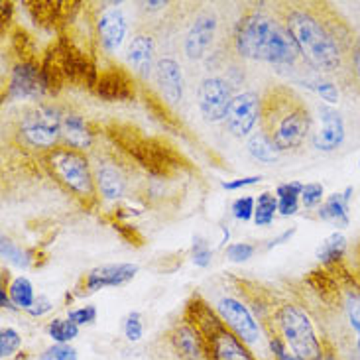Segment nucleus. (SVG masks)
Listing matches in <instances>:
<instances>
[{
    "instance_id": "nucleus-32",
    "label": "nucleus",
    "mask_w": 360,
    "mask_h": 360,
    "mask_svg": "<svg viewBox=\"0 0 360 360\" xmlns=\"http://www.w3.org/2000/svg\"><path fill=\"white\" fill-rule=\"evenodd\" d=\"M2 256L8 262L14 264V266H18V268H28L30 266L28 254L24 252L20 246H16L12 240H8V238H2Z\"/></svg>"
},
{
    "instance_id": "nucleus-41",
    "label": "nucleus",
    "mask_w": 360,
    "mask_h": 360,
    "mask_svg": "<svg viewBox=\"0 0 360 360\" xmlns=\"http://www.w3.org/2000/svg\"><path fill=\"white\" fill-rule=\"evenodd\" d=\"M51 307H53V305H51V302H49L46 295H38L34 305L28 309V313L32 317H41V315H46L48 311H51Z\"/></svg>"
},
{
    "instance_id": "nucleus-43",
    "label": "nucleus",
    "mask_w": 360,
    "mask_h": 360,
    "mask_svg": "<svg viewBox=\"0 0 360 360\" xmlns=\"http://www.w3.org/2000/svg\"><path fill=\"white\" fill-rule=\"evenodd\" d=\"M352 73H354L356 85H359L360 89V46L354 49V53H352Z\"/></svg>"
},
{
    "instance_id": "nucleus-25",
    "label": "nucleus",
    "mask_w": 360,
    "mask_h": 360,
    "mask_svg": "<svg viewBox=\"0 0 360 360\" xmlns=\"http://www.w3.org/2000/svg\"><path fill=\"white\" fill-rule=\"evenodd\" d=\"M345 252H347V236L341 233H333L319 244L315 258L321 264H331L341 260Z\"/></svg>"
},
{
    "instance_id": "nucleus-10",
    "label": "nucleus",
    "mask_w": 360,
    "mask_h": 360,
    "mask_svg": "<svg viewBox=\"0 0 360 360\" xmlns=\"http://www.w3.org/2000/svg\"><path fill=\"white\" fill-rule=\"evenodd\" d=\"M217 313L221 321L229 327V331H233L244 345L250 347L260 339V325L254 319L250 309L236 297H221L217 303Z\"/></svg>"
},
{
    "instance_id": "nucleus-7",
    "label": "nucleus",
    "mask_w": 360,
    "mask_h": 360,
    "mask_svg": "<svg viewBox=\"0 0 360 360\" xmlns=\"http://www.w3.org/2000/svg\"><path fill=\"white\" fill-rule=\"evenodd\" d=\"M199 333L207 341L205 349L211 360H256L248 351V345H244L233 331H229L221 317H214L213 313L207 317V325L201 327Z\"/></svg>"
},
{
    "instance_id": "nucleus-4",
    "label": "nucleus",
    "mask_w": 360,
    "mask_h": 360,
    "mask_svg": "<svg viewBox=\"0 0 360 360\" xmlns=\"http://www.w3.org/2000/svg\"><path fill=\"white\" fill-rule=\"evenodd\" d=\"M278 327L282 333V341L288 349L302 360H315L321 356V342L313 327L309 315L295 303H285L276 315Z\"/></svg>"
},
{
    "instance_id": "nucleus-14",
    "label": "nucleus",
    "mask_w": 360,
    "mask_h": 360,
    "mask_svg": "<svg viewBox=\"0 0 360 360\" xmlns=\"http://www.w3.org/2000/svg\"><path fill=\"white\" fill-rule=\"evenodd\" d=\"M136 264H105V266L93 268L87 274L85 288H87V292H98V290H105V288H118V285L132 282L136 278Z\"/></svg>"
},
{
    "instance_id": "nucleus-37",
    "label": "nucleus",
    "mask_w": 360,
    "mask_h": 360,
    "mask_svg": "<svg viewBox=\"0 0 360 360\" xmlns=\"http://www.w3.org/2000/svg\"><path fill=\"white\" fill-rule=\"evenodd\" d=\"M68 317L75 323V325H79V327L91 325V323L97 321V307H95V305H85V307H79V309L69 311Z\"/></svg>"
},
{
    "instance_id": "nucleus-11",
    "label": "nucleus",
    "mask_w": 360,
    "mask_h": 360,
    "mask_svg": "<svg viewBox=\"0 0 360 360\" xmlns=\"http://www.w3.org/2000/svg\"><path fill=\"white\" fill-rule=\"evenodd\" d=\"M217 36V18L211 12L199 14L191 22L184 38V51L191 61H199L207 56L209 48L213 46V39Z\"/></svg>"
},
{
    "instance_id": "nucleus-36",
    "label": "nucleus",
    "mask_w": 360,
    "mask_h": 360,
    "mask_svg": "<svg viewBox=\"0 0 360 360\" xmlns=\"http://www.w3.org/2000/svg\"><path fill=\"white\" fill-rule=\"evenodd\" d=\"M345 311L349 317L351 327L356 333H360V293H349L345 300Z\"/></svg>"
},
{
    "instance_id": "nucleus-16",
    "label": "nucleus",
    "mask_w": 360,
    "mask_h": 360,
    "mask_svg": "<svg viewBox=\"0 0 360 360\" xmlns=\"http://www.w3.org/2000/svg\"><path fill=\"white\" fill-rule=\"evenodd\" d=\"M97 32L103 49L108 51V53H117L118 49L122 48L124 39H127L128 24L124 12L117 8V6L105 10L101 14V18H98Z\"/></svg>"
},
{
    "instance_id": "nucleus-8",
    "label": "nucleus",
    "mask_w": 360,
    "mask_h": 360,
    "mask_svg": "<svg viewBox=\"0 0 360 360\" xmlns=\"http://www.w3.org/2000/svg\"><path fill=\"white\" fill-rule=\"evenodd\" d=\"M233 87L221 75H209L199 83L197 89V105L207 122H221L233 103Z\"/></svg>"
},
{
    "instance_id": "nucleus-22",
    "label": "nucleus",
    "mask_w": 360,
    "mask_h": 360,
    "mask_svg": "<svg viewBox=\"0 0 360 360\" xmlns=\"http://www.w3.org/2000/svg\"><path fill=\"white\" fill-rule=\"evenodd\" d=\"M246 150L256 162H262V164H274V162H278V158L282 154L280 148L276 146V142L264 132L262 128L248 138Z\"/></svg>"
},
{
    "instance_id": "nucleus-3",
    "label": "nucleus",
    "mask_w": 360,
    "mask_h": 360,
    "mask_svg": "<svg viewBox=\"0 0 360 360\" xmlns=\"http://www.w3.org/2000/svg\"><path fill=\"white\" fill-rule=\"evenodd\" d=\"M295 46L313 69L319 73H337L342 68V49L339 39L315 14L303 8H290L283 18Z\"/></svg>"
},
{
    "instance_id": "nucleus-33",
    "label": "nucleus",
    "mask_w": 360,
    "mask_h": 360,
    "mask_svg": "<svg viewBox=\"0 0 360 360\" xmlns=\"http://www.w3.org/2000/svg\"><path fill=\"white\" fill-rule=\"evenodd\" d=\"M124 337L128 342H140L144 337V323L142 315L138 311L128 313L127 321H124Z\"/></svg>"
},
{
    "instance_id": "nucleus-20",
    "label": "nucleus",
    "mask_w": 360,
    "mask_h": 360,
    "mask_svg": "<svg viewBox=\"0 0 360 360\" xmlns=\"http://www.w3.org/2000/svg\"><path fill=\"white\" fill-rule=\"evenodd\" d=\"M95 185H97L98 193L103 195L107 201L120 199L124 195V189H127L124 176L112 164H98L97 172H95Z\"/></svg>"
},
{
    "instance_id": "nucleus-26",
    "label": "nucleus",
    "mask_w": 360,
    "mask_h": 360,
    "mask_svg": "<svg viewBox=\"0 0 360 360\" xmlns=\"http://www.w3.org/2000/svg\"><path fill=\"white\" fill-rule=\"evenodd\" d=\"M278 213V197L270 191H264L256 199V209H254V224L256 226H270Z\"/></svg>"
},
{
    "instance_id": "nucleus-44",
    "label": "nucleus",
    "mask_w": 360,
    "mask_h": 360,
    "mask_svg": "<svg viewBox=\"0 0 360 360\" xmlns=\"http://www.w3.org/2000/svg\"><path fill=\"white\" fill-rule=\"evenodd\" d=\"M0 302H2V307H4V309H6V307H8V309H14V305H10V303H12V300H10V297H6V292H4V290L0 292Z\"/></svg>"
},
{
    "instance_id": "nucleus-19",
    "label": "nucleus",
    "mask_w": 360,
    "mask_h": 360,
    "mask_svg": "<svg viewBox=\"0 0 360 360\" xmlns=\"http://www.w3.org/2000/svg\"><path fill=\"white\" fill-rule=\"evenodd\" d=\"M61 138L71 150L85 152L93 144V134L89 130L85 118L75 112H69L63 117V128H61Z\"/></svg>"
},
{
    "instance_id": "nucleus-30",
    "label": "nucleus",
    "mask_w": 360,
    "mask_h": 360,
    "mask_svg": "<svg viewBox=\"0 0 360 360\" xmlns=\"http://www.w3.org/2000/svg\"><path fill=\"white\" fill-rule=\"evenodd\" d=\"M254 209H256V199H252L250 195H244V197L234 199L233 207H231V213H233L236 221L248 223V221L254 219Z\"/></svg>"
},
{
    "instance_id": "nucleus-9",
    "label": "nucleus",
    "mask_w": 360,
    "mask_h": 360,
    "mask_svg": "<svg viewBox=\"0 0 360 360\" xmlns=\"http://www.w3.org/2000/svg\"><path fill=\"white\" fill-rule=\"evenodd\" d=\"M262 120V98L254 91H243L234 95L231 108L226 112V130L236 138H250L256 124Z\"/></svg>"
},
{
    "instance_id": "nucleus-1",
    "label": "nucleus",
    "mask_w": 360,
    "mask_h": 360,
    "mask_svg": "<svg viewBox=\"0 0 360 360\" xmlns=\"http://www.w3.org/2000/svg\"><path fill=\"white\" fill-rule=\"evenodd\" d=\"M234 48L243 58L270 65H293L300 58V49L285 24L260 10L248 12L236 24Z\"/></svg>"
},
{
    "instance_id": "nucleus-18",
    "label": "nucleus",
    "mask_w": 360,
    "mask_h": 360,
    "mask_svg": "<svg viewBox=\"0 0 360 360\" xmlns=\"http://www.w3.org/2000/svg\"><path fill=\"white\" fill-rule=\"evenodd\" d=\"M352 193H354V189L351 185L345 191L331 193L317 209V217L325 223L337 226V229H347L351 224V211L349 209H351Z\"/></svg>"
},
{
    "instance_id": "nucleus-21",
    "label": "nucleus",
    "mask_w": 360,
    "mask_h": 360,
    "mask_svg": "<svg viewBox=\"0 0 360 360\" xmlns=\"http://www.w3.org/2000/svg\"><path fill=\"white\" fill-rule=\"evenodd\" d=\"M174 347L184 360H201L207 352L201 333L199 329H193L191 325L177 327V331L174 333Z\"/></svg>"
},
{
    "instance_id": "nucleus-15",
    "label": "nucleus",
    "mask_w": 360,
    "mask_h": 360,
    "mask_svg": "<svg viewBox=\"0 0 360 360\" xmlns=\"http://www.w3.org/2000/svg\"><path fill=\"white\" fill-rule=\"evenodd\" d=\"M44 79L39 69L34 63H20L14 68L8 83V98L12 101H26L38 98L44 93Z\"/></svg>"
},
{
    "instance_id": "nucleus-35",
    "label": "nucleus",
    "mask_w": 360,
    "mask_h": 360,
    "mask_svg": "<svg viewBox=\"0 0 360 360\" xmlns=\"http://www.w3.org/2000/svg\"><path fill=\"white\" fill-rule=\"evenodd\" d=\"M256 252V246L248 243H234L226 248V258L234 264L248 262Z\"/></svg>"
},
{
    "instance_id": "nucleus-24",
    "label": "nucleus",
    "mask_w": 360,
    "mask_h": 360,
    "mask_svg": "<svg viewBox=\"0 0 360 360\" xmlns=\"http://www.w3.org/2000/svg\"><path fill=\"white\" fill-rule=\"evenodd\" d=\"M8 295L16 309H24L28 311L30 307L36 302V293H34V285L26 276H16L8 285Z\"/></svg>"
},
{
    "instance_id": "nucleus-23",
    "label": "nucleus",
    "mask_w": 360,
    "mask_h": 360,
    "mask_svg": "<svg viewBox=\"0 0 360 360\" xmlns=\"http://www.w3.org/2000/svg\"><path fill=\"white\" fill-rule=\"evenodd\" d=\"M302 181H285L276 187V197H278V213L283 217H292L300 211L302 205Z\"/></svg>"
},
{
    "instance_id": "nucleus-12",
    "label": "nucleus",
    "mask_w": 360,
    "mask_h": 360,
    "mask_svg": "<svg viewBox=\"0 0 360 360\" xmlns=\"http://www.w3.org/2000/svg\"><path fill=\"white\" fill-rule=\"evenodd\" d=\"M317 115H319V128L311 134L313 146L321 152H333L341 148L345 142V120L341 112L333 107L321 105L317 108Z\"/></svg>"
},
{
    "instance_id": "nucleus-42",
    "label": "nucleus",
    "mask_w": 360,
    "mask_h": 360,
    "mask_svg": "<svg viewBox=\"0 0 360 360\" xmlns=\"http://www.w3.org/2000/svg\"><path fill=\"white\" fill-rule=\"evenodd\" d=\"M293 234H295V226H293V229H288V231H283L280 236L272 238L270 243L266 244V248L270 250V248H274V246H280V244H283V243H290V238H292Z\"/></svg>"
},
{
    "instance_id": "nucleus-45",
    "label": "nucleus",
    "mask_w": 360,
    "mask_h": 360,
    "mask_svg": "<svg viewBox=\"0 0 360 360\" xmlns=\"http://www.w3.org/2000/svg\"><path fill=\"white\" fill-rule=\"evenodd\" d=\"M315 360H337V359H335L333 354H329V352H323L321 356H317V359H315Z\"/></svg>"
},
{
    "instance_id": "nucleus-5",
    "label": "nucleus",
    "mask_w": 360,
    "mask_h": 360,
    "mask_svg": "<svg viewBox=\"0 0 360 360\" xmlns=\"http://www.w3.org/2000/svg\"><path fill=\"white\" fill-rule=\"evenodd\" d=\"M48 164L59 184L65 185L71 193L79 197L95 195V177L91 174L87 158L81 152L71 148H53L49 152Z\"/></svg>"
},
{
    "instance_id": "nucleus-31",
    "label": "nucleus",
    "mask_w": 360,
    "mask_h": 360,
    "mask_svg": "<svg viewBox=\"0 0 360 360\" xmlns=\"http://www.w3.org/2000/svg\"><path fill=\"white\" fill-rule=\"evenodd\" d=\"M325 201V189L321 184H303L302 205L305 209H319Z\"/></svg>"
},
{
    "instance_id": "nucleus-38",
    "label": "nucleus",
    "mask_w": 360,
    "mask_h": 360,
    "mask_svg": "<svg viewBox=\"0 0 360 360\" xmlns=\"http://www.w3.org/2000/svg\"><path fill=\"white\" fill-rule=\"evenodd\" d=\"M313 89H315V93H317L323 101H327L329 105H335V103L339 101V89H337V85L329 83V81H317V83L313 85Z\"/></svg>"
},
{
    "instance_id": "nucleus-6",
    "label": "nucleus",
    "mask_w": 360,
    "mask_h": 360,
    "mask_svg": "<svg viewBox=\"0 0 360 360\" xmlns=\"http://www.w3.org/2000/svg\"><path fill=\"white\" fill-rule=\"evenodd\" d=\"M63 112L56 107L39 105L30 110L22 118L20 132L24 142L32 148L39 150H53V146L61 140V128H63Z\"/></svg>"
},
{
    "instance_id": "nucleus-27",
    "label": "nucleus",
    "mask_w": 360,
    "mask_h": 360,
    "mask_svg": "<svg viewBox=\"0 0 360 360\" xmlns=\"http://www.w3.org/2000/svg\"><path fill=\"white\" fill-rule=\"evenodd\" d=\"M79 335V325L71 321V319H53V321H49L48 325V337L51 341L56 342V345H69L71 341H75Z\"/></svg>"
},
{
    "instance_id": "nucleus-34",
    "label": "nucleus",
    "mask_w": 360,
    "mask_h": 360,
    "mask_svg": "<svg viewBox=\"0 0 360 360\" xmlns=\"http://www.w3.org/2000/svg\"><path fill=\"white\" fill-rule=\"evenodd\" d=\"M38 360H79V354L71 345H51L39 354Z\"/></svg>"
},
{
    "instance_id": "nucleus-2",
    "label": "nucleus",
    "mask_w": 360,
    "mask_h": 360,
    "mask_svg": "<svg viewBox=\"0 0 360 360\" xmlns=\"http://www.w3.org/2000/svg\"><path fill=\"white\" fill-rule=\"evenodd\" d=\"M262 130L280 152L300 148L311 132V117L302 98L292 89L276 87L262 101Z\"/></svg>"
},
{
    "instance_id": "nucleus-13",
    "label": "nucleus",
    "mask_w": 360,
    "mask_h": 360,
    "mask_svg": "<svg viewBox=\"0 0 360 360\" xmlns=\"http://www.w3.org/2000/svg\"><path fill=\"white\" fill-rule=\"evenodd\" d=\"M154 77H156L160 93L166 97L169 105H177L184 101V71H181V65L177 59H174L172 56H164L158 59L156 68H154Z\"/></svg>"
},
{
    "instance_id": "nucleus-17",
    "label": "nucleus",
    "mask_w": 360,
    "mask_h": 360,
    "mask_svg": "<svg viewBox=\"0 0 360 360\" xmlns=\"http://www.w3.org/2000/svg\"><path fill=\"white\" fill-rule=\"evenodd\" d=\"M127 61L140 77H150L154 68H156V44H154V38L146 32H138L128 44Z\"/></svg>"
},
{
    "instance_id": "nucleus-39",
    "label": "nucleus",
    "mask_w": 360,
    "mask_h": 360,
    "mask_svg": "<svg viewBox=\"0 0 360 360\" xmlns=\"http://www.w3.org/2000/svg\"><path fill=\"white\" fill-rule=\"evenodd\" d=\"M270 349H272L274 356L278 360H302L300 356H295V354L288 349V345H285L282 339H278V337L270 341Z\"/></svg>"
},
{
    "instance_id": "nucleus-40",
    "label": "nucleus",
    "mask_w": 360,
    "mask_h": 360,
    "mask_svg": "<svg viewBox=\"0 0 360 360\" xmlns=\"http://www.w3.org/2000/svg\"><path fill=\"white\" fill-rule=\"evenodd\" d=\"M262 181V176H250V177H240V179H233V181H224L223 189L226 191H236V189H243L248 185H256Z\"/></svg>"
},
{
    "instance_id": "nucleus-46",
    "label": "nucleus",
    "mask_w": 360,
    "mask_h": 360,
    "mask_svg": "<svg viewBox=\"0 0 360 360\" xmlns=\"http://www.w3.org/2000/svg\"><path fill=\"white\" fill-rule=\"evenodd\" d=\"M359 166H360V160H359Z\"/></svg>"
},
{
    "instance_id": "nucleus-28",
    "label": "nucleus",
    "mask_w": 360,
    "mask_h": 360,
    "mask_svg": "<svg viewBox=\"0 0 360 360\" xmlns=\"http://www.w3.org/2000/svg\"><path fill=\"white\" fill-rule=\"evenodd\" d=\"M20 347H22L20 333L16 329H12V327H4L0 331V356H2V360L14 356L20 351Z\"/></svg>"
},
{
    "instance_id": "nucleus-29",
    "label": "nucleus",
    "mask_w": 360,
    "mask_h": 360,
    "mask_svg": "<svg viewBox=\"0 0 360 360\" xmlns=\"http://www.w3.org/2000/svg\"><path fill=\"white\" fill-rule=\"evenodd\" d=\"M191 260H193L195 266L199 268H207L211 260H213V250L209 243L205 240L203 236H195L193 244H191Z\"/></svg>"
}]
</instances>
